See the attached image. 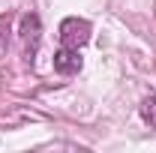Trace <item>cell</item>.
Wrapping results in <instances>:
<instances>
[{
    "label": "cell",
    "instance_id": "277c9868",
    "mask_svg": "<svg viewBox=\"0 0 156 153\" xmlns=\"http://www.w3.org/2000/svg\"><path fill=\"white\" fill-rule=\"evenodd\" d=\"M141 120H144L150 129H156V96H147V99L141 102Z\"/></svg>",
    "mask_w": 156,
    "mask_h": 153
},
{
    "label": "cell",
    "instance_id": "6da1fadb",
    "mask_svg": "<svg viewBox=\"0 0 156 153\" xmlns=\"http://www.w3.org/2000/svg\"><path fill=\"white\" fill-rule=\"evenodd\" d=\"M18 36H21V45H24V57L33 63V57H36V51H39V42H42V21H39L36 12L21 15Z\"/></svg>",
    "mask_w": 156,
    "mask_h": 153
},
{
    "label": "cell",
    "instance_id": "3957f363",
    "mask_svg": "<svg viewBox=\"0 0 156 153\" xmlns=\"http://www.w3.org/2000/svg\"><path fill=\"white\" fill-rule=\"evenodd\" d=\"M54 69L60 75H78L81 72V54H78V48L60 45V51L54 54Z\"/></svg>",
    "mask_w": 156,
    "mask_h": 153
},
{
    "label": "cell",
    "instance_id": "7a4b0ae2",
    "mask_svg": "<svg viewBox=\"0 0 156 153\" xmlns=\"http://www.w3.org/2000/svg\"><path fill=\"white\" fill-rule=\"evenodd\" d=\"M90 42V21L84 18H66L60 24V45H69V48H81Z\"/></svg>",
    "mask_w": 156,
    "mask_h": 153
}]
</instances>
